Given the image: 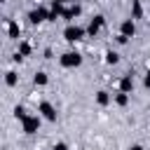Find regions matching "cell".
Masks as SVG:
<instances>
[{
    "label": "cell",
    "mask_w": 150,
    "mask_h": 150,
    "mask_svg": "<svg viewBox=\"0 0 150 150\" xmlns=\"http://www.w3.org/2000/svg\"><path fill=\"white\" fill-rule=\"evenodd\" d=\"M63 63H66V66H70V63H80V56H78V54H66Z\"/></svg>",
    "instance_id": "6da1fadb"
}]
</instances>
